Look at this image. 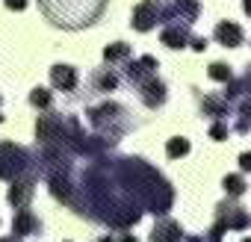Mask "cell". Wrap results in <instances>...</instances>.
Returning a JSON list of instances; mask_svg holds the SVG:
<instances>
[{
  "label": "cell",
  "mask_w": 251,
  "mask_h": 242,
  "mask_svg": "<svg viewBox=\"0 0 251 242\" xmlns=\"http://www.w3.org/2000/svg\"><path fill=\"white\" fill-rule=\"evenodd\" d=\"M30 103H33V106H39V109H50L53 95H50L48 89H33V92H30Z\"/></svg>",
  "instance_id": "cell-21"
},
{
  "label": "cell",
  "mask_w": 251,
  "mask_h": 242,
  "mask_svg": "<svg viewBox=\"0 0 251 242\" xmlns=\"http://www.w3.org/2000/svg\"><path fill=\"white\" fill-rule=\"evenodd\" d=\"M216 39L225 45V48H239L242 45V27L239 24H233V21H219L216 24Z\"/></svg>",
  "instance_id": "cell-13"
},
{
  "label": "cell",
  "mask_w": 251,
  "mask_h": 242,
  "mask_svg": "<svg viewBox=\"0 0 251 242\" xmlns=\"http://www.w3.org/2000/svg\"><path fill=\"white\" fill-rule=\"evenodd\" d=\"M219 218L227 224V230H242V227L251 224V216L239 204H233V201H222L219 204Z\"/></svg>",
  "instance_id": "cell-6"
},
{
  "label": "cell",
  "mask_w": 251,
  "mask_h": 242,
  "mask_svg": "<svg viewBox=\"0 0 251 242\" xmlns=\"http://www.w3.org/2000/svg\"><path fill=\"white\" fill-rule=\"evenodd\" d=\"M207 74H210V80H219V83H230L233 80V74H230V68L225 62H213Z\"/></svg>",
  "instance_id": "cell-22"
},
{
  "label": "cell",
  "mask_w": 251,
  "mask_h": 242,
  "mask_svg": "<svg viewBox=\"0 0 251 242\" xmlns=\"http://www.w3.org/2000/svg\"><path fill=\"white\" fill-rule=\"evenodd\" d=\"M236 115H239L236 130H239V133H248V130H251V92L242 97V103H239V112H236Z\"/></svg>",
  "instance_id": "cell-18"
},
{
  "label": "cell",
  "mask_w": 251,
  "mask_h": 242,
  "mask_svg": "<svg viewBox=\"0 0 251 242\" xmlns=\"http://www.w3.org/2000/svg\"><path fill=\"white\" fill-rule=\"evenodd\" d=\"M192 48H195V50H204V48H207V39H192Z\"/></svg>",
  "instance_id": "cell-26"
},
{
  "label": "cell",
  "mask_w": 251,
  "mask_h": 242,
  "mask_svg": "<svg viewBox=\"0 0 251 242\" xmlns=\"http://www.w3.org/2000/svg\"><path fill=\"white\" fill-rule=\"evenodd\" d=\"M157 15L160 24H192L198 18V3L195 0H157Z\"/></svg>",
  "instance_id": "cell-4"
},
{
  "label": "cell",
  "mask_w": 251,
  "mask_h": 242,
  "mask_svg": "<svg viewBox=\"0 0 251 242\" xmlns=\"http://www.w3.org/2000/svg\"><path fill=\"white\" fill-rule=\"evenodd\" d=\"M133 30H139V33H148V30H154L157 24H160V15H157V0H145V3H139L136 9H133Z\"/></svg>",
  "instance_id": "cell-7"
},
{
  "label": "cell",
  "mask_w": 251,
  "mask_h": 242,
  "mask_svg": "<svg viewBox=\"0 0 251 242\" xmlns=\"http://www.w3.org/2000/svg\"><path fill=\"white\" fill-rule=\"evenodd\" d=\"M106 9V0H65V6H59L56 12H50L48 18L59 27L77 30V27H89L100 18V12Z\"/></svg>",
  "instance_id": "cell-1"
},
{
  "label": "cell",
  "mask_w": 251,
  "mask_h": 242,
  "mask_svg": "<svg viewBox=\"0 0 251 242\" xmlns=\"http://www.w3.org/2000/svg\"><path fill=\"white\" fill-rule=\"evenodd\" d=\"M180 242H204V239H201V236H183Z\"/></svg>",
  "instance_id": "cell-29"
},
{
  "label": "cell",
  "mask_w": 251,
  "mask_h": 242,
  "mask_svg": "<svg viewBox=\"0 0 251 242\" xmlns=\"http://www.w3.org/2000/svg\"><path fill=\"white\" fill-rule=\"evenodd\" d=\"M242 83H245V89H251V68L245 71V77H242Z\"/></svg>",
  "instance_id": "cell-28"
},
{
  "label": "cell",
  "mask_w": 251,
  "mask_h": 242,
  "mask_svg": "<svg viewBox=\"0 0 251 242\" xmlns=\"http://www.w3.org/2000/svg\"><path fill=\"white\" fill-rule=\"evenodd\" d=\"M89 121H92V127L100 133V139H106L109 145L118 142L121 133L130 130V118H127V112H124V106H118V103H100V106L89 109Z\"/></svg>",
  "instance_id": "cell-2"
},
{
  "label": "cell",
  "mask_w": 251,
  "mask_h": 242,
  "mask_svg": "<svg viewBox=\"0 0 251 242\" xmlns=\"http://www.w3.org/2000/svg\"><path fill=\"white\" fill-rule=\"evenodd\" d=\"M0 121H3V115H0Z\"/></svg>",
  "instance_id": "cell-35"
},
{
  "label": "cell",
  "mask_w": 251,
  "mask_h": 242,
  "mask_svg": "<svg viewBox=\"0 0 251 242\" xmlns=\"http://www.w3.org/2000/svg\"><path fill=\"white\" fill-rule=\"evenodd\" d=\"M124 74H127V80H130V83H136V86H139V83H145L148 77H154V74H157V59H154V56L133 59Z\"/></svg>",
  "instance_id": "cell-9"
},
{
  "label": "cell",
  "mask_w": 251,
  "mask_h": 242,
  "mask_svg": "<svg viewBox=\"0 0 251 242\" xmlns=\"http://www.w3.org/2000/svg\"><path fill=\"white\" fill-rule=\"evenodd\" d=\"M118 242H139V239H136V236H130V233H121V239H118Z\"/></svg>",
  "instance_id": "cell-27"
},
{
  "label": "cell",
  "mask_w": 251,
  "mask_h": 242,
  "mask_svg": "<svg viewBox=\"0 0 251 242\" xmlns=\"http://www.w3.org/2000/svg\"><path fill=\"white\" fill-rule=\"evenodd\" d=\"M239 169H242V171H251V154H242V157H239Z\"/></svg>",
  "instance_id": "cell-24"
},
{
  "label": "cell",
  "mask_w": 251,
  "mask_h": 242,
  "mask_svg": "<svg viewBox=\"0 0 251 242\" xmlns=\"http://www.w3.org/2000/svg\"><path fill=\"white\" fill-rule=\"evenodd\" d=\"M39 163L27 148H18L12 142H0V177L18 180V177H36Z\"/></svg>",
  "instance_id": "cell-3"
},
{
  "label": "cell",
  "mask_w": 251,
  "mask_h": 242,
  "mask_svg": "<svg viewBox=\"0 0 251 242\" xmlns=\"http://www.w3.org/2000/svg\"><path fill=\"white\" fill-rule=\"evenodd\" d=\"M201 109H204V115H213V118H227V112H230V100L222 95H204L201 97Z\"/></svg>",
  "instance_id": "cell-15"
},
{
  "label": "cell",
  "mask_w": 251,
  "mask_h": 242,
  "mask_svg": "<svg viewBox=\"0 0 251 242\" xmlns=\"http://www.w3.org/2000/svg\"><path fill=\"white\" fill-rule=\"evenodd\" d=\"M92 80H95V89H98V92H112V89H118V77H115V71H109V68L98 71Z\"/></svg>",
  "instance_id": "cell-17"
},
{
  "label": "cell",
  "mask_w": 251,
  "mask_h": 242,
  "mask_svg": "<svg viewBox=\"0 0 251 242\" xmlns=\"http://www.w3.org/2000/svg\"><path fill=\"white\" fill-rule=\"evenodd\" d=\"M222 186H225V192H227V195H230V198H239V195H242V192H245V180H242V177H239V174H227V177H225V183H222Z\"/></svg>",
  "instance_id": "cell-20"
},
{
  "label": "cell",
  "mask_w": 251,
  "mask_h": 242,
  "mask_svg": "<svg viewBox=\"0 0 251 242\" xmlns=\"http://www.w3.org/2000/svg\"><path fill=\"white\" fill-rule=\"evenodd\" d=\"M100 242H115V239H112V236H103V239H100Z\"/></svg>",
  "instance_id": "cell-31"
},
{
  "label": "cell",
  "mask_w": 251,
  "mask_h": 242,
  "mask_svg": "<svg viewBox=\"0 0 251 242\" xmlns=\"http://www.w3.org/2000/svg\"><path fill=\"white\" fill-rule=\"evenodd\" d=\"M180 239H183V230L172 218H160L157 227L151 230V242H180Z\"/></svg>",
  "instance_id": "cell-12"
},
{
  "label": "cell",
  "mask_w": 251,
  "mask_h": 242,
  "mask_svg": "<svg viewBox=\"0 0 251 242\" xmlns=\"http://www.w3.org/2000/svg\"><path fill=\"white\" fill-rule=\"evenodd\" d=\"M210 136H213L216 142L227 139V124H222V121H219V124H213V127H210Z\"/></svg>",
  "instance_id": "cell-23"
},
{
  "label": "cell",
  "mask_w": 251,
  "mask_h": 242,
  "mask_svg": "<svg viewBox=\"0 0 251 242\" xmlns=\"http://www.w3.org/2000/svg\"><path fill=\"white\" fill-rule=\"evenodd\" d=\"M166 154H169L172 160H177V157H186V154H189V139H183V136H175V139H169V145H166Z\"/></svg>",
  "instance_id": "cell-19"
},
{
  "label": "cell",
  "mask_w": 251,
  "mask_h": 242,
  "mask_svg": "<svg viewBox=\"0 0 251 242\" xmlns=\"http://www.w3.org/2000/svg\"><path fill=\"white\" fill-rule=\"evenodd\" d=\"M242 6H245V12L251 15V0H242Z\"/></svg>",
  "instance_id": "cell-30"
},
{
  "label": "cell",
  "mask_w": 251,
  "mask_h": 242,
  "mask_svg": "<svg viewBox=\"0 0 251 242\" xmlns=\"http://www.w3.org/2000/svg\"><path fill=\"white\" fill-rule=\"evenodd\" d=\"M139 97H142V103L148 106V109H160L163 103H166V83L163 80H157V74L154 77H148L145 83H139Z\"/></svg>",
  "instance_id": "cell-5"
},
{
  "label": "cell",
  "mask_w": 251,
  "mask_h": 242,
  "mask_svg": "<svg viewBox=\"0 0 251 242\" xmlns=\"http://www.w3.org/2000/svg\"><path fill=\"white\" fill-rule=\"evenodd\" d=\"M6 6H9V9H18V12H21V9L27 6V0H6Z\"/></svg>",
  "instance_id": "cell-25"
},
{
  "label": "cell",
  "mask_w": 251,
  "mask_h": 242,
  "mask_svg": "<svg viewBox=\"0 0 251 242\" xmlns=\"http://www.w3.org/2000/svg\"><path fill=\"white\" fill-rule=\"evenodd\" d=\"M0 242H15V236H12V239H0Z\"/></svg>",
  "instance_id": "cell-32"
},
{
  "label": "cell",
  "mask_w": 251,
  "mask_h": 242,
  "mask_svg": "<svg viewBox=\"0 0 251 242\" xmlns=\"http://www.w3.org/2000/svg\"><path fill=\"white\" fill-rule=\"evenodd\" d=\"M33 192H36V177H18L9 186V204L18 207V210H24V207H30Z\"/></svg>",
  "instance_id": "cell-8"
},
{
  "label": "cell",
  "mask_w": 251,
  "mask_h": 242,
  "mask_svg": "<svg viewBox=\"0 0 251 242\" xmlns=\"http://www.w3.org/2000/svg\"><path fill=\"white\" fill-rule=\"evenodd\" d=\"M39 230H42V221H39V216L30 213V207H24V210L15 213V221H12V233L15 236H33Z\"/></svg>",
  "instance_id": "cell-11"
},
{
  "label": "cell",
  "mask_w": 251,
  "mask_h": 242,
  "mask_svg": "<svg viewBox=\"0 0 251 242\" xmlns=\"http://www.w3.org/2000/svg\"><path fill=\"white\" fill-rule=\"evenodd\" d=\"M50 83H53V89L71 92L77 86V68H71V65H53L50 68Z\"/></svg>",
  "instance_id": "cell-14"
},
{
  "label": "cell",
  "mask_w": 251,
  "mask_h": 242,
  "mask_svg": "<svg viewBox=\"0 0 251 242\" xmlns=\"http://www.w3.org/2000/svg\"><path fill=\"white\" fill-rule=\"evenodd\" d=\"M210 242H219V239H210Z\"/></svg>",
  "instance_id": "cell-34"
},
{
  "label": "cell",
  "mask_w": 251,
  "mask_h": 242,
  "mask_svg": "<svg viewBox=\"0 0 251 242\" xmlns=\"http://www.w3.org/2000/svg\"><path fill=\"white\" fill-rule=\"evenodd\" d=\"M103 59H106L109 65H115V62H124V59H130V45H124V42L106 45V48H103Z\"/></svg>",
  "instance_id": "cell-16"
},
{
  "label": "cell",
  "mask_w": 251,
  "mask_h": 242,
  "mask_svg": "<svg viewBox=\"0 0 251 242\" xmlns=\"http://www.w3.org/2000/svg\"><path fill=\"white\" fill-rule=\"evenodd\" d=\"M242 242H251V239H242Z\"/></svg>",
  "instance_id": "cell-33"
},
{
  "label": "cell",
  "mask_w": 251,
  "mask_h": 242,
  "mask_svg": "<svg viewBox=\"0 0 251 242\" xmlns=\"http://www.w3.org/2000/svg\"><path fill=\"white\" fill-rule=\"evenodd\" d=\"M163 45L166 48H172V50H180V48H186L189 42H192V33H189V27L186 24H169V27H163Z\"/></svg>",
  "instance_id": "cell-10"
}]
</instances>
